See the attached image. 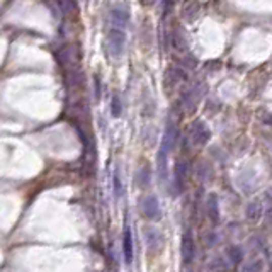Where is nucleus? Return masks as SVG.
I'll return each instance as SVG.
<instances>
[{"instance_id":"f257e3e1","label":"nucleus","mask_w":272,"mask_h":272,"mask_svg":"<svg viewBox=\"0 0 272 272\" xmlns=\"http://www.w3.org/2000/svg\"><path fill=\"white\" fill-rule=\"evenodd\" d=\"M124 44H126V34L123 29H109L107 32V48H109V53L114 56V58H119L121 55L124 53Z\"/></svg>"},{"instance_id":"f03ea898","label":"nucleus","mask_w":272,"mask_h":272,"mask_svg":"<svg viewBox=\"0 0 272 272\" xmlns=\"http://www.w3.org/2000/svg\"><path fill=\"white\" fill-rule=\"evenodd\" d=\"M140 209H142L143 216L148 219H155L160 216V206H158V199L153 194L143 196L140 199Z\"/></svg>"},{"instance_id":"7ed1b4c3","label":"nucleus","mask_w":272,"mask_h":272,"mask_svg":"<svg viewBox=\"0 0 272 272\" xmlns=\"http://www.w3.org/2000/svg\"><path fill=\"white\" fill-rule=\"evenodd\" d=\"M194 238H192L191 232H186L182 237V260H184V264H191L194 260Z\"/></svg>"},{"instance_id":"20e7f679","label":"nucleus","mask_w":272,"mask_h":272,"mask_svg":"<svg viewBox=\"0 0 272 272\" xmlns=\"http://www.w3.org/2000/svg\"><path fill=\"white\" fill-rule=\"evenodd\" d=\"M129 21V11L126 7H114L111 11V22L118 29H124Z\"/></svg>"},{"instance_id":"39448f33","label":"nucleus","mask_w":272,"mask_h":272,"mask_svg":"<svg viewBox=\"0 0 272 272\" xmlns=\"http://www.w3.org/2000/svg\"><path fill=\"white\" fill-rule=\"evenodd\" d=\"M123 252H124V260L126 264H131L133 262V237H131V230H124V237H123Z\"/></svg>"},{"instance_id":"423d86ee","label":"nucleus","mask_w":272,"mask_h":272,"mask_svg":"<svg viewBox=\"0 0 272 272\" xmlns=\"http://www.w3.org/2000/svg\"><path fill=\"white\" fill-rule=\"evenodd\" d=\"M192 136H194V142L198 143H206L209 140V129L208 126H206L204 123H201V121H198V123L194 124V128H192Z\"/></svg>"},{"instance_id":"0eeeda50","label":"nucleus","mask_w":272,"mask_h":272,"mask_svg":"<svg viewBox=\"0 0 272 272\" xmlns=\"http://www.w3.org/2000/svg\"><path fill=\"white\" fill-rule=\"evenodd\" d=\"M173 175H175V189H177V194L184 189V184H186V165L184 163H177L175 168H173Z\"/></svg>"},{"instance_id":"6e6552de","label":"nucleus","mask_w":272,"mask_h":272,"mask_svg":"<svg viewBox=\"0 0 272 272\" xmlns=\"http://www.w3.org/2000/svg\"><path fill=\"white\" fill-rule=\"evenodd\" d=\"M208 214L213 223L219 221V209H218V199L216 196H209L208 199Z\"/></svg>"},{"instance_id":"1a4fd4ad","label":"nucleus","mask_w":272,"mask_h":272,"mask_svg":"<svg viewBox=\"0 0 272 272\" xmlns=\"http://www.w3.org/2000/svg\"><path fill=\"white\" fill-rule=\"evenodd\" d=\"M228 259H230L232 264H235V265L240 264V262L243 260L242 248L240 247H232V248H230V250H228Z\"/></svg>"},{"instance_id":"9d476101","label":"nucleus","mask_w":272,"mask_h":272,"mask_svg":"<svg viewBox=\"0 0 272 272\" xmlns=\"http://www.w3.org/2000/svg\"><path fill=\"white\" fill-rule=\"evenodd\" d=\"M111 112L114 118H121V112H123V106H121V99L118 96L112 97L111 101Z\"/></svg>"},{"instance_id":"9b49d317","label":"nucleus","mask_w":272,"mask_h":272,"mask_svg":"<svg viewBox=\"0 0 272 272\" xmlns=\"http://www.w3.org/2000/svg\"><path fill=\"white\" fill-rule=\"evenodd\" d=\"M114 196L116 198H121V196H123V184H121V177H119L118 168L114 170Z\"/></svg>"},{"instance_id":"f8f14e48","label":"nucleus","mask_w":272,"mask_h":272,"mask_svg":"<svg viewBox=\"0 0 272 272\" xmlns=\"http://www.w3.org/2000/svg\"><path fill=\"white\" fill-rule=\"evenodd\" d=\"M155 238H158V235H157V232H153V230H150V232H147V243L152 248H157V245H158V240L155 242Z\"/></svg>"},{"instance_id":"ddd939ff","label":"nucleus","mask_w":272,"mask_h":272,"mask_svg":"<svg viewBox=\"0 0 272 272\" xmlns=\"http://www.w3.org/2000/svg\"><path fill=\"white\" fill-rule=\"evenodd\" d=\"M155 2H157V0H140V4H142V6H145V7L153 6Z\"/></svg>"}]
</instances>
